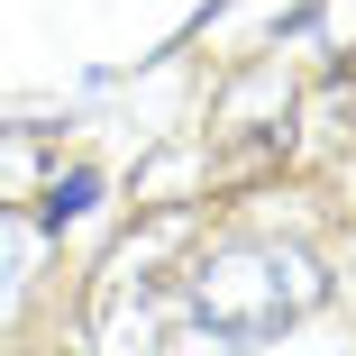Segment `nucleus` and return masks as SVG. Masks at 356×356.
Instances as JSON below:
<instances>
[{
  "mask_svg": "<svg viewBox=\"0 0 356 356\" xmlns=\"http://www.w3.org/2000/svg\"><path fill=\"white\" fill-rule=\"evenodd\" d=\"M28 265H37V229H28V220H10V210H0V329H10V311H19V293H28Z\"/></svg>",
  "mask_w": 356,
  "mask_h": 356,
  "instance_id": "obj_2",
  "label": "nucleus"
},
{
  "mask_svg": "<svg viewBox=\"0 0 356 356\" xmlns=\"http://www.w3.org/2000/svg\"><path fill=\"white\" fill-rule=\"evenodd\" d=\"M329 302V274L311 247L293 238H229V247H210L192 274H183V311L210 320V329H229L238 347L256 338H283L293 320H311Z\"/></svg>",
  "mask_w": 356,
  "mask_h": 356,
  "instance_id": "obj_1",
  "label": "nucleus"
},
{
  "mask_svg": "<svg viewBox=\"0 0 356 356\" xmlns=\"http://www.w3.org/2000/svg\"><path fill=\"white\" fill-rule=\"evenodd\" d=\"M156 356H247V347H238L229 329H210V320H192V311H183V320L165 329V347H156Z\"/></svg>",
  "mask_w": 356,
  "mask_h": 356,
  "instance_id": "obj_3",
  "label": "nucleus"
},
{
  "mask_svg": "<svg viewBox=\"0 0 356 356\" xmlns=\"http://www.w3.org/2000/svg\"><path fill=\"white\" fill-rule=\"evenodd\" d=\"M92 201H101V174H92V165H74V174H64V183H55V201H46V220L64 229V220H83V210H92Z\"/></svg>",
  "mask_w": 356,
  "mask_h": 356,
  "instance_id": "obj_4",
  "label": "nucleus"
}]
</instances>
